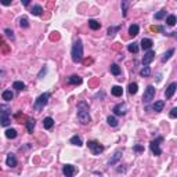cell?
<instances>
[{
	"instance_id": "cell-23",
	"label": "cell",
	"mask_w": 177,
	"mask_h": 177,
	"mask_svg": "<svg viewBox=\"0 0 177 177\" xmlns=\"http://www.w3.org/2000/svg\"><path fill=\"white\" fill-rule=\"evenodd\" d=\"M163 107H165V102L163 101H156L154 105H152V110L155 111V112H160V111L163 110Z\"/></svg>"
},
{
	"instance_id": "cell-34",
	"label": "cell",
	"mask_w": 177,
	"mask_h": 177,
	"mask_svg": "<svg viewBox=\"0 0 177 177\" xmlns=\"http://www.w3.org/2000/svg\"><path fill=\"white\" fill-rule=\"evenodd\" d=\"M120 30V25H118V26H111L110 29H108V36H114L116 32H119Z\"/></svg>"
},
{
	"instance_id": "cell-15",
	"label": "cell",
	"mask_w": 177,
	"mask_h": 177,
	"mask_svg": "<svg viewBox=\"0 0 177 177\" xmlns=\"http://www.w3.org/2000/svg\"><path fill=\"white\" fill-rule=\"evenodd\" d=\"M140 32V28L137 24H133V25H130V28H129V35H130L131 38H134V36H137Z\"/></svg>"
},
{
	"instance_id": "cell-26",
	"label": "cell",
	"mask_w": 177,
	"mask_h": 177,
	"mask_svg": "<svg viewBox=\"0 0 177 177\" xmlns=\"http://www.w3.org/2000/svg\"><path fill=\"white\" fill-rule=\"evenodd\" d=\"M127 89H129V94L133 96V94L137 93V90H139V84H137V83H130Z\"/></svg>"
},
{
	"instance_id": "cell-36",
	"label": "cell",
	"mask_w": 177,
	"mask_h": 177,
	"mask_svg": "<svg viewBox=\"0 0 177 177\" xmlns=\"http://www.w3.org/2000/svg\"><path fill=\"white\" fill-rule=\"evenodd\" d=\"M166 15V10L165 9H162L160 11H158V13L155 14V20H162V18Z\"/></svg>"
},
{
	"instance_id": "cell-17",
	"label": "cell",
	"mask_w": 177,
	"mask_h": 177,
	"mask_svg": "<svg viewBox=\"0 0 177 177\" xmlns=\"http://www.w3.org/2000/svg\"><path fill=\"white\" fill-rule=\"evenodd\" d=\"M152 44H154V42H152L151 39H143L141 40V47H143L144 50H149L152 47Z\"/></svg>"
},
{
	"instance_id": "cell-16",
	"label": "cell",
	"mask_w": 177,
	"mask_h": 177,
	"mask_svg": "<svg viewBox=\"0 0 177 177\" xmlns=\"http://www.w3.org/2000/svg\"><path fill=\"white\" fill-rule=\"evenodd\" d=\"M111 93H112V96H115V97H120L123 94V89L120 87V86H114V87L111 89Z\"/></svg>"
},
{
	"instance_id": "cell-12",
	"label": "cell",
	"mask_w": 177,
	"mask_h": 177,
	"mask_svg": "<svg viewBox=\"0 0 177 177\" xmlns=\"http://www.w3.org/2000/svg\"><path fill=\"white\" fill-rule=\"evenodd\" d=\"M6 163H7V166H10V168H15V166H17V158H15V155H14V154H9V155H7V159H6Z\"/></svg>"
},
{
	"instance_id": "cell-3",
	"label": "cell",
	"mask_w": 177,
	"mask_h": 177,
	"mask_svg": "<svg viewBox=\"0 0 177 177\" xmlns=\"http://www.w3.org/2000/svg\"><path fill=\"white\" fill-rule=\"evenodd\" d=\"M49 100H50V93H43V94H40V96L36 98V101H35V104H33L35 110H42L44 105H47Z\"/></svg>"
},
{
	"instance_id": "cell-1",
	"label": "cell",
	"mask_w": 177,
	"mask_h": 177,
	"mask_svg": "<svg viewBox=\"0 0 177 177\" xmlns=\"http://www.w3.org/2000/svg\"><path fill=\"white\" fill-rule=\"evenodd\" d=\"M78 119L82 125H87L91 120L90 114H89V105L86 101L78 102Z\"/></svg>"
},
{
	"instance_id": "cell-31",
	"label": "cell",
	"mask_w": 177,
	"mask_h": 177,
	"mask_svg": "<svg viewBox=\"0 0 177 177\" xmlns=\"http://www.w3.org/2000/svg\"><path fill=\"white\" fill-rule=\"evenodd\" d=\"M71 144H73V145H78V147H80L82 145V139H80L79 136H73L71 139Z\"/></svg>"
},
{
	"instance_id": "cell-42",
	"label": "cell",
	"mask_w": 177,
	"mask_h": 177,
	"mask_svg": "<svg viewBox=\"0 0 177 177\" xmlns=\"http://www.w3.org/2000/svg\"><path fill=\"white\" fill-rule=\"evenodd\" d=\"M134 151H137V152H139V151H143V147H141V145H136V147H134Z\"/></svg>"
},
{
	"instance_id": "cell-41",
	"label": "cell",
	"mask_w": 177,
	"mask_h": 177,
	"mask_svg": "<svg viewBox=\"0 0 177 177\" xmlns=\"http://www.w3.org/2000/svg\"><path fill=\"white\" fill-rule=\"evenodd\" d=\"M151 30H160V32H163V28L162 26H152Z\"/></svg>"
},
{
	"instance_id": "cell-14",
	"label": "cell",
	"mask_w": 177,
	"mask_h": 177,
	"mask_svg": "<svg viewBox=\"0 0 177 177\" xmlns=\"http://www.w3.org/2000/svg\"><path fill=\"white\" fill-rule=\"evenodd\" d=\"M54 126V119L50 118V116H47V118H44V120H43V127L44 129H51V127Z\"/></svg>"
},
{
	"instance_id": "cell-32",
	"label": "cell",
	"mask_w": 177,
	"mask_h": 177,
	"mask_svg": "<svg viewBox=\"0 0 177 177\" xmlns=\"http://www.w3.org/2000/svg\"><path fill=\"white\" fill-rule=\"evenodd\" d=\"M107 122H108V125H110V126H112V127L118 126V119L115 118V116H108Z\"/></svg>"
},
{
	"instance_id": "cell-20",
	"label": "cell",
	"mask_w": 177,
	"mask_h": 177,
	"mask_svg": "<svg viewBox=\"0 0 177 177\" xmlns=\"http://www.w3.org/2000/svg\"><path fill=\"white\" fill-rule=\"evenodd\" d=\"M120 156H122V151L120 149H118V151L114 154V156L111 158V160H110V165H115L116 162H118L119 159H120Z\"/></svg>"
},
{
	"instance_id": "cell-18",
	"label": "cell",
	"mask_w": 177,
	"mask_h": 177,
	"mask_svg": "<svg viewBox=\"0 0 177 177\" xmlns=\"http://www.w3.org/2000/svg\"><path fill=\"white\" fill-rule=\"evenodd\" d=\"M13 97H14V94H13V91H11V90H4V91H3V94H1V98H3L4 101H11V100H13Z\"/></svg>"
},
{
	"instance_id": "cell-37",
	"label": "cell",
	"mask_w": 177,
	"mask_h": 177,
	"mask_svg": "<svg viewBox=\"0 0 177 177\" xmlns=\"http://www.w3.org/2000/svg\"><path fill=\"white\" fill-rule=\"evenodd\" d=\"M122 11H123V15H125V17H126L127 15V6H129V1H126V0H123L122 1Z\"/></svg>"
},
{
	"instance_id": "cell-25",
	"label": "cell",
	"mask_w": 177,
	"mask_h": 177,
	"mask_svg": "<svg viewBox=\"0 0 177 177\" xmlns=\"http://www.w3.org/2000/svg\"><path fill=\"white\" fill-rule=\"evenodd\" d=\"M173 54H174V49H170V50H168L163 54V57H162V62H166L168 59H170V57H172Z\"/></svg>"
},
{
	"instance_id": "cell-13",
	"label": "cell",
	"mask_w": 177,
	"mask_h": 177,
	"mask_svg": "<svg viewBox=\"0 0 177 177\" xmlns=\"http://www.w3.org/2000/svg\"><path fill=\"white\" fill-rule=\"evenodd\" d=\"M68 83L69 84H75V86H78V84L82 83V78L78 75H72L68 78Z\"/></svg>"
},
{
	"instance_id": "cell-21",
	"label": "cell",
	"mask_w": 177,
	"mask_h": 177,
	"mask_svg": "<svg viewBox=\"0 0 177 177\" xmlns=\"http://www.w3.org/2000/svg\"><path fill=\"white\" fill-rule=\"evenodd\" d=\"M89 26H90L93 30H97V29L101 28V24L98 21H96V20H89Z\"/></svg>"
},
{
	"instance_id": "cell-7",
	"label": "cell",
	"mask_w": 177,
	"mask_h": 177,
	"mask_svg": "<svg viewBox=\"0 0 177 177\" xmlns=\"http://www.w3.org/2000/svg\"><path fill=\"white\" fill-rule=\"evenodd\" d=\"M62 173H64V176L65 177H72V176H75L76 168L73 166V165H64Z\"/></svg>"
},
{
	"instance_id": "cell-11",
	"label": "cell",
	"mask_w": 177,
	"mask_h": 177,
	"mask_svg": "<svg viewBox=\"0 0 177 177\" xmlns=\"http://www.w3.org/2000/svg\"><path fill=\"white\" fill-rule=\"evenodd\" d=\"M176 90H177V83L176 82H173V83L169 84V87L166 89V91H165V97L168 98H172L173 97V94L176 93Z\"/></svg>"
},
{
	"instance_id": "cell-24",
	"label": "cell",
	"mask_w": 177,
	"mask_h": 177,
	"mask_svg": "<svg viewBox=\"0 0 177 177\" xmlns=\"http://www.w3.org/2000/svg\"><path fill=\"white\" fill-rule=\"evenodd\" d=\"M35 119H28V122H26V129H28V133H33V129H35Z\"/></svg>"
},
{
	"instance_id": "cell-39",
	"label": "cell",
	"mask_w": 177,
	"mask_h": 177,
	"mask_svg": "<svg viewBox=\"0 0 177 177\" xmlns=\"http://www.w3.org/2000/svg\"><path fill=\"white\" fill-rule=\"evenodd\" d=\"M46 72H47V68H46V67H43V68H42V71L39 72V75H38L39 79H42V76H43V75H46Z\"/></svg>"
},
{
	"instance_id": "cell-8",
	"label": "cell",
	"mask_w": 177,
	"mask_h": 177,
	"mask_svg": "<svg viewBox=\"0 0 177 177\" xmlns=\"http://www.w3.org/2000/svg\"><path fill=\"white\" fill-rule=\"evenodd\" d=\"M154 58H155V53H154L152 50H148L143 57V65L144 67H148V65L152 62V59Z\"/></svg>"
},
{
	"instance_id": "cell-4",
	"label": "cell",
	"mask_w": 177,
	"mask_h": 177,
	"mask_svg": "<svg viewBox=\"0 0 177 177\" xmlns=\"http://www.w3.org/2000/svg\"><path fill=\"white\" fill-rule=\"evenodd\" d=\"M87 147H89V149L91 151L93 155H100V154L104 151V147H102L98 141H96V140H90V141H87Z\"/></svg>"
},
{
	"instance_id": "cell-22",
	"label": "cell",
	"mask_w": 177,
	"mask_h": 177,
	"mask_svg": "<svg viewBox=\"0 0 177 177\" xmlns=\"http://www.w3.org/2000/svg\"><path fill=\"white\" fill-rule=\"evenodd\" d=\"M110 69H111V73H112V75H115V76L120 75V67H119L118 64H112Z\"/></svg>"
},
{
	"instance_id": "cell-40",
	"label": "cell",
	"mask_w": 177,
	"mask_h": 177,
	"mask_svg": "<svg viewBox=\"0 0 177 177\" xmlns=\"http://www.w3.org/2000/svg\"><path fill=\"white\" fill-rule=\"evenodd\" d=\"M170 118H173V119L177 118V108H173V110L170 111Z\"/></svg>"
},
{
	"instance_id": "cell-30",
	"label": "cell",
	"mask_w": 177,
	"mask_h": 177,
	"mask_svg": "<svg viewBox=\"0 0 177 177\" xmlns=\"http://www.w3.org/2000/svg\"><path fill=\"white\" fill-rule=\"evenodd\" d=\"M140 75L143 76V78H148V76L151 75V69H149V67H144L141 71H140Z\"/></svg>"
},
{
	"instance_id": "cell-10",
	"label": "cell",
	"mask_w": 177,
	"mask_h": 177,
	"mask_svg": "<svg viewBox=\"0 0 177 177\" xmlns=\"http://www.w3.org/2000/svg\"><path fill=\"white\" fill-rule=\"evenodd\" d=\"M1 126H9L10 123V118H9V110H7V107L1 105Z\"/></svg>"
},
{
	"instance_id": "cell-29",
	"label": "cell",
	"mask_w": 177,
	"mask_h": 177,
	"mask_svg": "<svg viewBox=\"0 0 177 177\" xmlns=\"http://www.w3.org/2000/svg\"><path fill=\"white\" fill-rule=\"evenodd\" d=\"M6 137L7 139H15L17 137V130H14V129H9V130H6Z\"/></svg>"
},
{
	"instance_id": "cell-2",
	"label": "cell",
	"mask_w": 177,
	"mask_h": 177,
	"mask_svg": "<svg viewBox=\"0 0 177 177\" xmlns=\"http://www.w3.org/2000/svg\"><path fill=\"white\" fill-rule=\"evenodd\" d=\"M71 55H72V61H73V62H80V61L83 59V44H82V40H80V39H78V40L73 43Z\"/></svg>"
},
{
	"instance_id": "cell-5",
	"label": "cell",
	"mask_w": 177,
	"mask_h": 177,
	"mask_svg": "<svg viewBox=\"0 0 177 177\" xmlns=\"http://www.w3.org/2000/svg\"><path fill=\"white\" fill-rule=\"evenodd\" d=\"M162 141H163V139H162V137H158V139L151 141V144H149V148H151L152 154L155 156H159L160 154H162V149H160V147H159V143H162Z\"/></svg>"
},
{
	"instance_id": "cell-35",
	"label": "cell",
	"mask_w": 177,
	"mask_h": 177,
	"mask_svg": "<svg viewBox=\"0 0 177 177\" xmlns=\"http://www.w3.org/2000/svg\"><path fill=\"white\" fill-rule=\"evenodd\" d=\"M20 26H21V28H28V26H29V21H28V18H26V17H21V18H20Z\"/></svg>"
},
{
	"instance_id": "cell-28",
	"label": "cell",
	"mask_w": 177,
	"mask_h": 177,
	"mask_svg": "<svg viewBox=\"0 0 177 177\" xmlns=\"http://www.w3.org/2000/svg\"><path fill=\"white\" fill-rule=\"evenodd\" d=\"M127 50L130 51V53H139V44H137V43H130V44H129V46H127Z\"/></svg>"
},
{
	"instance_id": "cell-27",
	"label": "cell",
	"mask_w": 177,
	"mask_h": 177,
	"mask_svg": "<svg viewBox=\"0 0 177 177\" xmlns=\"http://www.w3.org/2000/svg\"><path fill=\"white\" fill-rule=\"evenodd\" d=\"M13 89H15V90H18V91H21V90L25 89V83H22V82L17 80V82H14L13 83Z\"/></svg>"
},
{
	"instance_id": "cell-9",
	"label": "cell",
	"mask_w": 177,
	"mask_h": 177,
	"mask_svg": "<svg viewBox=\"0 0 177 177\" xmlns=\"http://www.w3.org/2000/svg\"><path fill=\"white\" fill-rule=\"evenodd\" d=\"M126 112H127V105L125 104V102H120V104H118V105L114 107V114L115 115L122 116V115H125Z\"/></svg>"
},
{
	"instance_id": "cell-19",
	"label": "cell",
	"mask_w": 177,
	"mask_h": 177,
	"mask_svg": "<svg viewBox=\"0 0 177 177\" xmlns=\"http://www.w3.org/2000/svg\"><path fill=\"white\" fill-rule=\"evenodd\" d=\"M42 13H43V7L39 4L33 6V7L30 9V14H33V15H42Z\"/></svg>"
},
{
	"instance_id": "cell-38",
	"label": "cell",
	"mask_w": 177,
	"mask_h": 177,
	"mask_svg": "<svg viewBox=\"0 0 177 177\" xmlns=\"http://www.w3.org/2000/svg\"><path fill=\"white\" fill-rule=\"evenodd\" d=\"M4 33H6V36H7V38H10L11 40H14V32L11 29H9V28H7V29H4Z\"/></svg>"
},
{
	"instance_id": "cell-33",
	"label": "cell",
	"mask_w": 177,
	"mask_h": 177,
	"mask_svg": "<svg viewBox=\"0 0 177 177\" xmlns=\"http://www.w3.org/2000/svg\"><path fill=\"white\" fill-rule=\"evenodd\" d=\"M176 21H177L176 15H173V14H172V15H169V17H168V20H166V24H168L169 26H173V25H176Z\"/></svg>"
},
{
	"instance_id": "cell-6",
	"label": "cell",
	"mask_w": 177,
	"mask_h": 177,
	"mask_svg": "<svg viewBox=\"0 0 177 177\" xmlns=\"http://www.w3.org/2000/svg\"><path fill=\"white\" fill-rule=\"evenodd\" d=\"M154 96H155V87H154V86H148V87L145 89V91H144L143 101L144 102H149L152 98H154Z\"/></svg>"
}]
</instances>
